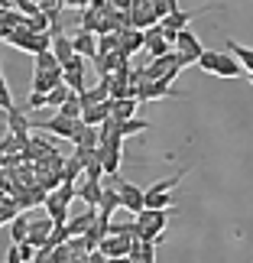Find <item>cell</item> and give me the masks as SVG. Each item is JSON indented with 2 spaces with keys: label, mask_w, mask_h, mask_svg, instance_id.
Segmentation results:
<instances>
[{
  "label": "cell",
  "mask_w": 253,
  "mask_h": 263,
  "mask_svg": "<svg viewBox=\"0 0 253 263\" xmlns=\"http://www.w3.org/2000/svg\"><path fill=\"white\" fill-rule=\"evenodd\" d=\"M10 231H13V244H23L26 240V231H29V215H13V221H10Z\"/></svg>",
  "instance_id": "cb8c5ba5"
},
{
  "label": "cell",
  "mask_w": 253,
  "mask_h": 263,
  "mask_svg": "<svg viewBox=\"0 0 253 263\" xmlns=\"http://www.w3.org/2000/svg\"><path fill=\"white\" fill-rule=\"evenodd\" d=\"M75 198V182H62V185H55L52 192H46L43 205L49 211V218H52V224H65L68 221V205H72Z\"/></svg>",
  "instance_id": "7a4b0ae2"
},
{
  "label": "cell",
  "mask_w": 253,
  "mask_h": 263,
  "mask_svg": "<svg viewBox=\"0 0 253 263\" xmlns=\"http://www.w3.org/2000/svg\"><path fill=\"white\" fill-rule=\"evenodd\" d=\"M244 68H240V62L230 52H218V59H215V72L211 75H218V78H237Z\"/></svg>",
  "instance_id": "5bb4252c"
},
{
  "label": "cell",
  "mask_w": 253,
  "mask_h": 263,
  "mask_svg": "<svg viewBox=\"0 0 253 263\" xmlns=\"http://www.w3.org/2000/svg\"><path fill=\"white\" fill-rule=\"evenodd\" d=\"M172 211H176V208H143V211H137L133 237H137V240H153V244H159Z\"/></svg>",
  "instance_id": "6da1fadb"
},
{
  "label": "cell",
  "mask_w": 253,
  "mask_h": 263,
  "mask_svg": "<svg viewBox=\"0 0 253 263\" xmlns=\"http://www.w3.org/2000/svg\"><path fill=\"white\" fill-rule=\"evenodd\" d=\"M16 247H20V260H23V263H29L36 257V247L29 244V240H23V244H16Z\"/></svg>",
  "instance_id": "4dcf8cb0"
},
{
  "label": "cell",
  "mask_w": 253,
  "mask_h": 263,
  "mask_svg": "<svg viewBox=\"0 0 253 263\" xmlns=\"http://www.w3.org/2000/svg\"><path fill=\"white\" fill-rule=\"evenodd\" d=\"M137 98H110V117L114 120H127V117H137Z\"/></svg>",
  "instance_id": "e0dca14e"
},
{
  "label": "cell",
  "mask_w": 253,
  "mask_h": 263,
  "mask_svg": "<svg viewBox=\"0 0 253 263\" xmlns=\"http://www.w3.org/2000/svg\"><path fill=\"white\" fill-rule=\"evenodd\" d=\"M65 95H68V88H65V85H55V88L46 95V107H59V104L65 101Z\"/></svg>",
  "instance_id": "83f0119b"
},
{
  "label": "cell",
  "mask_w": 253,
  "mask_h": 263,
  "mask_svg": "<svg viewBox=\"0 0 253 263\" xmlns=\"http://www.w3.org/2000/svg\"><path fill=\"white\" fill-rule=\"evenodd\" d=\"M143 49V29H120V39H117V55L120 59H130L133 52Z\"/></svg>",
  "instance_id": "30bf717a"
},
{
  "label": "cell",
  "mask_w": 253,
  "mask_h": 263,
  "mask_svg": "<svg viewBox=\"0 0 253 263\" xmlns=\"http://www.w3.org/2000/svg\"><path fill=\"white\" fill-rule=\"evenodd\" d=\"M7 263H23L20 260V247L13 244V240H10V250H7Z\"/></svg>",
  "instance_id": "d6a6232c"
},
{
  "label": "cell",
  "mask_w": 253,
  "mask_h": 263,
  "mask_svg": "<svg viewBox=\"0 0 253 263\" xmlns=\"http://www.w3.org/2000/svg\"><path fill=\"white\" fill-rule=\"evenodd\" d=\"M49 52H52V55L59 59V65L68 62L72 55H78V52H75V46H72V39L62 36V33H52V46H49Z\"/></svg>",
  "instance_id": "ac0fdd59"
},
{
  "label": "cell",
  "mask_w": 253,
  "mask_h": 263,
  "mask_svg": "<svg viewBox=\"0 0 253 263\" xmlns=\"http://www.w3.org/2000/svg\"><path fill=\"white\" fill-rule=\"evenodd\" d=\"M94 218H98V208H85L78 218L65 221V234H68V237H82L85 231L91 228V221H94Z\"/></svg>",
  "instance_id": "9a60e30c"
},
{
  "label": "cell",
  "mask_w": 253,
  "mask_h": 263,
  "mask_svg": "<svg viewBox=\"0 0 253 263\" xmlns=\"http://www.w3.org/2000/svg\"><path fill=\"white\" fill-rule=\"evenodd\" d=\"M130 244H133V234H114V231H107V237L98 244V250L107 260H117V257H127L130 254Z\"/></svg>",
  "instance_id": "5b68a950"
},
{
  "label": "cell",
  "mask_w": 253,
  "mask_h": 263,
  "mask_svg": "<svg viewBox=\"0 0 253 263\" xmlns=\"http://www.w3.org/2000/svg\"><path fill=\"white\" fill-rule=\"evenodd\" d=\"M215 59H218V52L215 49H205L198 59H195V65L201 68V72H215Z\"/></svg>",
  "instance_id": "4316f807"
},
{
  "label": "cell",
  "mask_w": 253,
  "mask_h": 263,
  "mask_svg": "<svg viewBox=\"0 0 253 263\" xmlns=\"http://www.w3.org/2000/svg\"><path fill=\"white\" fill-rule=\"evenodd\" d=\"M110 117V98L107 101H94V104H82V124H91V127H98V124H104V120Z\"/></svg>",
  "instance_id": "8fae6325"
},
{
  "label": "cell",
  "mask_w": 253,
  "mask_h": 263,
  "mask_svg": "<svg viewBox=\"0 0 253 263\" xmlns=\"http://www.w3.org/2000/svg\"><path fill=\"white\" fill-rule=\"evenodd\" d=\"M166 98H188V95L172 88V82H140L137 85V101H166Z\"/></svg>",
  "instance_id": "277c9868"
},
{
  "label": "cell",
  "mask_w": 253,
  "mask_h": 263,
  "mask_svg": "<svg viewBox=\"0 0 253 263\" xmlns=\"http://www.w3.org/2000/svg\"><path fill=\"white\" fill-rule=\"evenodd\" d=\"M59 114H62V117H82V98H78L75 91H68L65 101L59 104Z\"/></svg>",
  "instance_id": "603a6c76"
},
{
  "label": "cell",
  "mask_w": 253,
  "mask_h": 263,
  "mask_svg": "<svg viewBox=\"0 0 253 263\" xmlns=\"http://www.w3.org/2000/svg\"><path fill=\"white\" fill-rule=\"evenodd\" d=\"M153 124L149 120H140V117H127V120H117V134L120 137H133V134H143V130H149Z\"/></svg>",
  "instance_id": "7402d4cb"
},
{
  "label": "cell",
  "mask_w": 253,
  "mask_h": 263,
  "mask_svg": "<svg viewBox=\"0 0 253 263\" xmlns=\"http://www.w3.org/2000/svg\"><path fill=\"white\" fill-rule=\"evenodd\" d=\"M4 120H7V130H10V134H16V137H29V130H33V120L26 117V110L20 107V104L4 110Z\"/></svg>",
  "instance_id": "ba28073f"
},
{
  "label": "cell",
  "mask_w": 253,
  "mask_h": 263,
  "mask_svg": "<svg viewBox=\"0 0 253 263\" xmlns=\"http://www.w3.org/2000/svg\"><path fill=\"white\" fill-rule=\"evenodd\" d=\"M7 4H10V0H0V10H7Z\"/></svg>",
  "instance_id": "e575fe53"
},
{
  "label": "cell",
  "mask_w": 253,
  "mask_h": 263,
  "mask_svg": "<svg viewBox=\"0 0 253 263\" xmlns=\"http://www.w3.org/2000/svg\"><path fill=\"white\" fill-rule=\"evenodd\" d=\"M59 4H62V7H88L91 0H59Z\"/></svg>",
  "instance_id": "836d02e7"
},
{
  "label": "cell",
  "mask_w": 253,
  "mask_h": 263,
  "mask_svg": "<svg viewBox=\"0 0 253 263\" xmlns=\"http://www.w3.org/2000/svg\"><path fill=\"white\" fill-rule=\"evenodd\" d=\"M55 65H59V59L49 52V49L46 52H36V68H55Z\"/></svg>",
  "instance_id": "f1b7e54d"
},
{
  "label": "cell",
  "mask_w": 253,
  "mask_h": 263,
  "mask_svg": "<svg viewBox=\"0 0 253 263\" xmlns=\"http://www.w3.org/2000/svg\"><path fill=\"white\" fill-rule=\"evenodd\" d=\"M185 176H188V169H179V173L172 176V179H156L146 192H172V189H179V182L185 179Z\"/></svg>",
  "instance_id": "d4e9b609"
},
{
  "label": "cell",
  "mask_w": 253,
  "mask_h": 263,
  "mask_svg": "<svg viewBox=\"0 0 253 263\" xmlns=\"http://www.w3.org/2000/svg\"><path fill=\"white\" fill-rule=\"evenodd\" d=\"M29 263H52V247H39L36 257L29 260Z\"/></svg>",
  "instance_id": "1f68e13d"
},
{
  "label": "cell",
  "mask_w": 253,
  "mask_h": 263,
  "mask_svg": "<svg viewBox=\"0 0 253 263\" xmlns=\"http://www.w3.org/2000/svg\"><path fill=\"white\" fill-rule=\"evenodd\" d=\"M46 107V95H39V91H29L26 98V110H43Z\"/></svg>",
  "instance_id": "f546056e"
},
{
  "label": "cell",
  "mask_w": 253,
  "mask_h": 263,
  "mask_svg": "<svg viewBox=\"0 0 253 263\" xmlns=\"http://www.w3.org/2000/svg\"><path fill=\"white\" fill-rule=\"evenodd\" d=\"M75 195L82 198L88 208H98V198H101V179L85 176V179H82V185H75Z\"/></svg>",
  "instance_id": "4fadbf2b"
},
{
  "label": "cell",
  "mask_w": 253,
  "mask_h": 263,
  "mask_svg": "<svg viewBox=\"0 0 253 263\" xmlns=\"http://www.w3.org/2000/svg\"><path fill=\"white\" fill-rule=\"evenodd\" d=\"M16 101H13V91H10L7 78H4V68H0V110H10Z\"/></svg>",
  "instance_id": "484cf974"
},
{
  "label": "cell",
  "mask_w": 253,
  "mask_h": 263,
  "mask_svg": "<svg viewBox=\"0 0 253 263\" xmlns=\"http://www.w3.org/2000/svg\"><path fill=\"white\" fill-rule=\"evenodd\" d=\"M78 127H82V120H78V117H62V114H55L52 120H43V124H33V130H49V134L65 137V140H72Z\"/></svg>",
  "instance_id": "8992f818"
},
{
  "label": "cell",
  "mask_w": 253,
  "mask_h": 263,
  "mask_svg": "<svg viewBox=\"0 0 253 263\" xmlns=\"http://www.w3.org/2000/svg\"><path fill=\"white\" fill-rule=\"evenodd\" d=\"M49 234H52V218H29V231H26V240L33 244L36 250L39 247H49Z\"/></svg>",
  "instance_id": "9c48e42d"
},
{
  "label": "cell",
  "mask_w": 253,
  "mask_h": 263,
  "mask_svg": "<svg viewBox=\"0 0 253 263\" xmlns=\"http://www.w3.org/2000/svg\"><path fill=\"white\" fill-rule=\"evenodd\" d=\"M227 52L240 62V68L244 72H253V49H247V46H240L237 39H227Z\"/></svg>",
  "instance_id": "ffe728a7"
},
{
  "label": "cell",
  "mask_w": 253,
  "mask_h": 263,
  "mask_svg": "<svg viewBox=\"0 0 253 263\" xmlns=\"http://www.w3.org/2000/svg\"><path fill=\"white\" fill-rule=\"evenodd\" d=\"M72 143H75V146H82V149H94V146H98V127H91V124H82V127L75 130Z\"/></svg>",
  "instance_id": "44dd1931"
},
{
  "label": "cell",
  "mask_w": 253,
  "mask_h": 263,
  "mask_svg": "<svg viewBox=\"0 0 253 263\" xmlns=\"http://www.w3.org/2000/svg\"><path fill=\"white\" fill-rule=\"evenodd\" d=\"M72 46H75V52H78V55L91 59V55L98 52V36L91 33V29H78V33L72 36Z\"/></svg>",
  "instance_id": "2e32d148"
},
{
  "label": "cell",
  "mask_w": 253,
  "mask_h": 263,
  "mask_svg": "<svg viewBox=\"0 0 253 263\" xmlns=\"http://www.w3.org/2000/svg\"><path fill=\"white\" fill-rule=\"evenodd\" d=\"M55 85H62V65H55V68H33V91L49 95Z\"/></svg>",
  "instance_id": "52a82bcc"
},
{
  "label": "cell",
  "mask_w": 253,
  "mask_h": 263,
  "mask_svg": "<svg viewBox=\"0 0 253 263\" xmlns=\"http://www.w3.org/2000/svg\"><path fill=\"white\" fill-rule=\"evenodd\" d=\"M91 62H94V68H98V75H114L117 72V65L124 62L117 52H94L91 55Z\"/></svg>",
  "instance_id": "d6986e66"
},
{
  "label": "cell",
  "mask_w": 253,
  "mask_h": 263,
  "mask_svg": "<svg viewBox=\"0 0 253 263\" xmlns=\"http://www.w3.org/2000/svg\"><path fill=\"white\" fill-rule=\"evenodd\" d=\"M120 208V195H117V189L110 185V182L101 179V198H98V215H114V211Z\"/></svg>",
  "instance_id": "7c38bea8"
},
{
  "label": "cell",
  "mask_w": 253,
  "mask_h": 263,
  "mask_svg": "<svg viewBox=\"0 0 253 263\" xmlns=\"http://www.w3.org/2000/svg\"><path fill=\"white\" fill-rule=\"evenodd\" d=\"M104 182H110V185L117 189V195H120V208H127V211H143V189L133 185V182H127L124 176H104Z\"/></svg>",
  "instance_id": "3957f363"
}]
</instances>
